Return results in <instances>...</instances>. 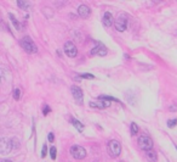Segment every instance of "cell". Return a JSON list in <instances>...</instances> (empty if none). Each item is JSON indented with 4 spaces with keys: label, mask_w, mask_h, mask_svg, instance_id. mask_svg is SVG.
Segmentation results:
<instances>
[{
    "label": "cell",
    "mask_w": 177,
    "mask_h": 162,
    "mask_svg": "<svg viewBox=\"0 0 177 162\" xmlns=\"http://www.w3.org/2000/svg\"><path fill=\"white\" fill-rule=\"evenodd\" d=\"M20 44L22 46V49H24V51L28 53V54H34V53L38 51V48L35 45V43L29 37H23L20 42Z\"/></svg>",
    "instance_id": "6da1fadb"
},
{
    "label": "cell",
    "mask_w": 177,
    "mask_h": 162,
    "mask_svg": "<svg viewBox=\"0 0 177 162\" xmlns=\"http://www.w3.org/2000/svg\"><path fill=\"white\" fill-rule=\"evenodd\" d=\"M137 143H138V146L142 149V150H152L153 149V141H152V139L149 138V137H147V135H141L138 140H137Z\"/></svg>",
    "instance_id": "7a4b0ae2"
},
{
    "label": "cell",
    "mask_w": 177,
    "mask_h": 162,
    "mask_svg": "<svg viewBox=\"0 0 177 162\" xmlns=\"http://www.w3.org/2000/svg\"><path fill=\"white\" fill-rule=\"evenodd\" d=\"M12 150V141L7 138H1L0 139V154L1 155H7L10 154Z\"/></svg>",
    "instance_id": "3957f363"
},
{
    "label": "cell",
    "mask_w": 177,
    "mask_h": 162,
    "mask_svg": "<svg viewBox=\"0 0 177 162\" xmlns=\"http://www.w3.org/2000/svg\"><path fill=\"white\" fill-rule=\"evenodd\" d=\"M70 154H72V156H73L74 159H77V160H83V159H85V156H86V151H85V149H84L83 146H80V145H73V146L70 148Z\"/></svg>",
    "instance_id": "277c9868"
},
{
    "label": "cell",
    "mask_w": 177,
    "mask_h": 162,
    "mask_svg": "<svg viewBox=\"0 0 177 162\" xmlns=\"http://www.w3.org/2000/svg\"><path fill=\"white\" fill-rule=\"evenodd\" d=\"M108 150H109V154L113 157H117L122 152V144L117 140H111L109 144H108Z\"/></svg>",
    "instance_id": "5b68a950"
},
{
    "label": "cell",
    "mask_w": 177,
    "mask_h": 162,
    "mask_svg": "<svg viewBox=\"0 0 177 162\" xmlns=\"http://www.w3.org/2000/svg\"><path fill=\"white\" fill-rule=\"evenodd\" d=\"M65 53H66L67 56L69 58H75L77 56V46L74 45L72 42H66L65 43Z\"/></svg>",
    "instance_id": "8992f818"
},
{
    "label": "cell",
    "mask_w": 177,
    "mask_h": 162,
    "mask_svg": "<svg viewBox=\"0 0 177 162\" xmlns=\"http://www.w3.org/2000/svg\"><path fill=\"white\" fill-rule=\"evenodd\" d=\"M70 90H72L74 100L77 101L78 104H80V105L83 104V90H81L80 88H78L77 85H73V87L70 88Z\"/></svg>",
    "instance_id": "52a82bcc"
},
{
    "label": "cell",
    "mask_w": 177,
    "mask_h": 162,
    "mask_svg": "<svg viewBox=\"0 0 177 162\" xmlns=\"http://www.w3.org/2000/svg\"><path fill=\"white\" fill-rule=\"evenodd\" d=\"M126 27H127V20H126V17H124V16L119 17L117 20V22H115V29L119 31V32H124L126 29Z\"/></svg>",
    "instance_id": "ba28073f"
},
{
    "label": "cell",
    "mask_w": 177,
    "mask_h": 162,
    "mask_svg": "<svg viewBox=\"0 0 177 162\" xmlns=\"http://www.w3.org/2000/svg\"><path fill=\"white\" fill-rule=\"evenodd\" d=\"M91 55H100V56H104L107 55V48L103 45V44H98L97 46H95L92 50H91Z\"/></svg>",
    "instance_id": "9c48e42d"
},
{
    "label": "cell",
    "mask_w": 177,
    "mask_h": 162,
    "mask_svg": "<svg viewBox=\"0 0 177 162\" xmlns=\"http://www.w3.org/2000/svg\"><path fill=\"white\" fill-rule=\"evenodd\" d=\"M78 13H79V16L80 17H88V15L91 13V10H90V8H88V5H80L79 8H78Z\"/></svg>",
    "instance_id": "30bf717a"
},
{
    "label": "cell",
    "mask_w": 177,
    "mask_h": 162,
    "mask_svg": "<svg viewBox=\"0 0 177 162\" xmlns=\"http://www.w3.org/2000/svg\"><path fill=\"white\" fill-rule=\"evenodd\" d=\"M103 24L106 27H111L113 24V16L111 12H104L103 13Z\"/></svg>",
    "instance_id": "8fae6325"
},
{
    "label": "cell",
    "mask_w": 177,
    "mask_h": 162,
    "mask_svg": "<svg viewBox=\"0 0 177 162\" xmlns=\"http://www.w3.org/2000/svg\"><path fill=\"white\" fill-rule=\"evenodd\" d=\"M146 159L148 160L149 162H156V154H155V151L153 150H148L146 151Z\"/></svg>",
    "instance_id": "7c38bea8"
},
{
    "label": "cell",
    "mask_w": 177,
    "mask_h": 162,
    "mask_svg": "<svg viewBox=\"0 0 177 162\" xmlns=\"http://www.w3.org/2000/svg\"><path fill=\"white\" fill-rule=\"evenodd\" d=\"M17 5H18L22 10H26V11H29V9L32 8V4H31V3H27V1H23V0H18V1H17Z\"/></svg>",
    "instance_id": "4fadbf2b"
},
{
    "label": "cell",
    "mask_w": 177,
    "mask_h": 162,
    "mask_svg": "<svg viewBox=\"0 0 177 162\" xmlns=\"http://www.w3.org/2000/svg\"><path fill=\"white\" fill-rule=\"evenodd\" d=\"M9 17H10V20H11V22L15 24V27H16V29H18V31H22V24L18 22L17 20H16V17L12 15V13H9Z\"/></svg>",
    "instance_id": "5bb4252c"
},
{
    "label": "cell",
    "mask_w": 177,
    "mask_h": 162,
    "mask_svg": "<svg viewBox=\"0 0 177 162\" xmlns=\"http://www.w3.org/2000/svg\"><path fill=\"white\" fill-rule=\"evenodd\" d=\"M70 121H72L73 126L77 128L78 130H80V132H83V130H84V126H83V123H81V122H79V121H78V119H75V118H72Z\"/></svg>",
    "instance_id": "9a60e30c"
},
{
    "label": "cell",
    "mask_w": 177,
    "mask_h": 162,
    "mask_svg": "<svg viewBox=\"0 0 177 162\" xmlns=\"http://www.w3.org/2000/svg\"><path fill=\"white\" fill-rule=\"evenodd\" d=\"M137 132H138V126L135 122H132L131 123V135H136Z\"/></svg>",
    "instance_id": "2e32d148"
},
{
    "label": "cell",
    "mask_w": 177,
    "mask_h": 162,
    "mask_svg": "<svg viewBox=\"0 0 177 162\" xmlns=\"http://www.w3.org/2000/svg\"><path fill=\"white\" fill-rule=\"evenodd\" d=\"M13 98H15V100H20L21 99V90L17 88V89H15V92H13Z\"/></svg>",
    "instance_id": "e0dca14e"
},
{
    "label": "cell",
    "mask_w": 177,
    "mask_h": 162,
    "mask_svg": "<svg viewBox=\"0 0 177 162\" xmlns=\"http://www.w3.org/2000/svg\"><path fill=\"white\" fill-rule=\"evenodd\" d=\"M176 124H177V119H176V118H175V119H169V121H167V127L174 128Z\"/></svg>",
    "instance_id": "ac0fdd59"
},
{
    "label": "cell",
    "mask_w": 177,
    "mask_h": 162,
    "mask_svg": "<svg viewBox=\"0 0 177 162\" xmlns=\"http://www.w3.org/2000/svg\"><path fill=\"white\" fill-rule=\"evenodd\" d=\"M50 156H51L52 160H55L56 159V148L55 146H52V148L50 149Z\"/></svg>",
    "instance_id": "d6986e66"
},
{
    "label": "cell",
    "mask_w": 177,
    "mask_h": 162,
    "mask_svg": "<svg viewBox=\"0 0 177 162\" xmlns=\"http://www.w3.org/2000/svg\"><path fill=\"white\" fill-rule=\"evenodd\" d=\"M80 77H83V78H88V79H93L95 77H93V74H90V73H84V74H81Z\"/></svg>",
    "instance_id": "ffe728a7"
},
{
    "label": "cell",
    "mask_w": 177,
    "mask_h": 162,
    "mask_svg": "<svg viewBox=\"0 0 177 162\" xmlns=\"http://www.w3.org/2000/svg\"><path fill=\"white\" fill-rule=\"evenodd\" d=\"M46 154H47V146L44 145V146H43V150H41V157H45Z\"/></svg>",
    "instance_id": "44dd1931"
},
{
    "label": "cell",
    "mask_w": 177,
    "mask_h": 162,
    "mask_svg": "<svg viewBox=\"0 0 177 162\" xmlns=\"http://www.w3.org/2000/svg\"><path fill=\"white\" fill-rule=\"evenodd\" d=\"M11 141H12V146L17 149V148H18V143H17V140H16V139H11Z\"/></svg>",
    "instance_id": "7402d4cb"
},
{
    "label": "cell",
    "mask_w": 177,
    "mask_h": 162,
    "mask_svg": "<svg viewBox=\"0 0 177 162\" xmlns=\"http://www.w3.org/2000/svg\"><path fill=\"white\" fill-rule=\"evenodd\" d=\"M47 138H49V141H54V133H49V135H47Z\"/></svg>",
    "instance_id": "603a6c76"
},
{
    "label": "cell",
    "mask_w": 177,
    "mask_h": 162,
    "mask_svg": "<svg viewBox=\"0 0 177 162\" xmlns=\"http://www.w3.org/2000/svg\"><path fill=\"white\" fill-rule=\"evenodd\" d=\"M47 112H50V107H49V106H45V109H44V115H47Z\"/></svg>",
    "instance_id": "cb8c5ba5"
},
{
    "label": "cell",
    "mask_w": 177,
    "mask_h": 162,
    "mask_svg": "<svg viewBox=\"0 0 177 162\" xmlns=\"http://www.w3.org/2000/svg\"><path fill=\"white\" fill-rule=\"evenodd\" d=\"M0 162H11V161H10V160H1Z\"/></svg>",
    "instance_id": "d4e9b609"
},
{
    "label": "cell",
    "mask_w": 177,
    "mask_h": 162,
    "mask_svg": "<svg viewBox=\"0 0 177 162\" xmlns=\"http://www.w3.org/2000/svg\"><path fill=\"white\" fill-rule=\"evenodd\" d=\"M120 162H122V161H120Z\"/></svg>",
    "instance_id": "484cf974"
}]
</instances>
